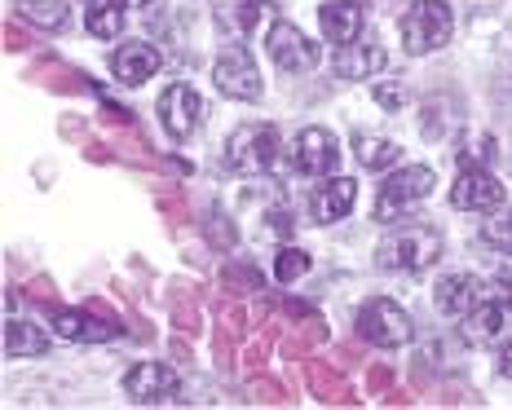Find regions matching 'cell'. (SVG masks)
I'll return each instance as SVG.
<instances>
[{
	"instance_id": "1",
	"label": "cell",
	"mask_w": 512,
	"mask_h": 410,
	"mask_svg": "<svg viewBox=\"0 0 512 410\" xmlns=\"http://www.w3.org/2000/svg\"><path fill=\"white\" fill-rule=\"evenodd\" d=\"M437 256H442V234H437L433 225H407V230L389 234V239L380 243L376 261H380L384 269L420 274V269H429Z\"/></svg>"
},
{
	"instance_id": "2",
	"label": "cell",
	"mask_w": 512,
	"mask_h": 410,
	"mask_svg": "<svg viewBox=\"0 0 512 410\" xmlns=\"http://www.w3.org/2000/svg\"><path fill=\"white\" fill-rule=\"evenodd\" d=\"M230 168L248 172V177H265L279 164V128L274 124H239L226 146Z\"/></svg>"
},
{
	"instance_id": "3",
	"label": "cell",
	"mask_w": 512,
	"mask_h": 410,
	"mask_svg": "<svg viewBox=\"0 0 512 410\" xmlns=\"http://www.w3.org/2000/svg\"><path fill=\"white\" fill-rule=\"evenodd\" d=\"M455 31V14L442 0H415V5L402 14V40H407V53H433L451 40Z\"/></svg>"
},
{
	"instance_id": "4",
	"label": "cell",
	"mask_w": 512,
	"mask_h": 410,
	"mask_svg": "<svg viewBox=\"0 0 512 410\" xmlns=\"http://www.w3.org/2000/svg\"><path fill=\"white\" fill-rule=\"evenodd\" d=\"M433 194V172L424 164H411L402 172H393L376 194V221H398L402 212H411L415 203H424Z\"/></svg>"
},
{
	"instance_id": "5",
	"label": "cell",
	"mask_w": 512,
	"mask_h": 410,
	"mask_svg": "<svg viewBox=\"0 0 512 410\" xmlns=\"http://www.w3.org/2000/svg\"><path fill=\"white\" fill-rule=\"evenodd\" d=\"M53 327H58L62 340H76V344H106L124 331L120 318H115L106 305H98V300H89L84 309H58V314H53Z\"/></svg>"
},
{
	"instance_id": "6",
	"label": "cell",
	"mask_w": 512,
	"mask_h": 410,
	"mask_svg": "<svg viewBox=\"0 0 512 410\" xmlns=\"http://www.w3.org/2000/svg\"><path fill=\"white\" fill-rule=\"evenodd\" d=\"M358 336L367 340V344H380V349H398V344H407L411 340V318L402 314L393 300H367V305L358 309Z\"/></svg>"
},
{
	"instance_id": "7",
	"label": "cell",
	"mask_w": 512,
	"mask_h": 410,
	"mask_svg": "<svg viewBox=\"0 0 512 410\" xmlns=\"http://www.w3.org/2000/svg\"><path fill=\"white\" fill-rule=\"evenodd\" d=\"M265 53H270L274 67H283L292 75L314 71V62H318V49L309 45V36L292 23H274L270 31H265Z\"/></svg>"
},
{
	"instance_id": "8",
	"label": "cell",
	"mask_w": 512,
	"mask_h": 410,
	"mask_svg": "<svg viewBox=\"0 0 512 410\" xmlns=\"http://www.w3.org/2000/svg\"><path fill=\"white\" fill-rule=\"evenodd\" d=\"M292 164H296V172H305V177H332L340 168V142L327 128H305L292 142Z\"/></svg>"
},
{
	"instance_id": "9",
	"label": "cell",
	"mask_w": 512,
	"mask_h": 410,
	"mask_svg": "<svg viewBox=\"0 0 512 410\" xmlns=\"http://www.w3.org/2000/svg\"><path fill=\"white\" fill-rule=\"evenodd\" d=\"M177 371L164 362H137L133 371L124 375V393L133 397L137 406H159V402H173L177 397Z\"/></svg>"
},
{
	"instance_id": "10",
	"label": "cell",
	"mask_w": 512,
	"mask_h": 410,
	"mask_svg": "<svg viewBox=\"0 0 512 410\" xmlns=\"http://www.w3.org/2000/svg\"><path fill=\"white\" fill-rule=\"evenodd\" d=\"M204 97H199L190 84H168V93L159 97V120H164L168 137H177V142H186L190 133L199 128V120H204Z\"/></svg>"
},
{
	"instance_id": "11",
	"label": "cell",
	"mask_w": 512,
	"mask_h": 410,
	"mask_svg": "<svg viewBox=\"0 0 512 410\" xmlns=\"http://www.w3.org/2000/svg\"><path fill=\"white\" fill-rule=\"evenodd\" d=\"M212 80H217V89L234 97V102H256V97H261V71H256V62L248 58V49L221 53V62L212 67Z\"/></svg>"
},
{
	"instance_id": "12",
	"label": "cell",
	"mask_w": 512,
	"mask_h": 410,
	"mask_svg": "<svg viewBox=\"0 0 512 410\" xmlns=\"http://www.w3.org/2000/svg\"><path fill=\"white\" fill-rule=\"evenodd\" d=\"M499 203H504V186L486 168L468 164L460 172V181L451 186V208H460V212H495Z\"/></svg>"
},
{
	"instance_id": "13",
	"label": "cell",
	"mask_w": 512,
	"mask_h": 410,
	"mask_svg": "<svg viewBox=\"0 0 512 410\" xmlns=\"http://www.w3.org/2000/svg\"><path fill=\"white\" fill-rule=\"evenodd\" d=\"M482 300H486V287L468 274H446L442 283L433 287V305L442 318H468Z\"/></svg>"
},
{
	"instance_id": "14",
	"label": "cell",
	"mask_w": 512,
	"mask_h": 410,
	"mask_svg": "<svg viewBox=\"0 0 512 410\" xmlns=\"http://www.w3.org/2000/svg\"><path fill=\"white\" fill-rule=\"evenodd\" d=\"M464 336L473 344L508 340L512 336V305H508V300H482V305L464 318Z\"/></svg>"
},
{
	"instance_id": "15",
	"label": "cell",
	"mask_w": 512,
	"mask_h": 410,
	"mask_svg": "<svg viewBox=\"0 0 512 410\" xmlns=\"http://www.w3.org/2000/svg\"><path fill=\"white\" fill-rule=\"evenodd\" d=\"M354 199H358L354 181L349 177H327L323 186L309 190V217H314L318 225H332V221H340L349 208H354Z\"/></svg>"
},
{
	"instance_id": "16",
	"label": "cell",
	"mask_w": 512,
	"mask_h": 410,
	"mask_svg": "<svg viewBox=\"0 0 512 410\" xmlns=\"http://www.w3.org/2000/svg\"><path fill=\"white\" fill-rule=\"evenodd\" d=\"M336 71L345 80H371V75L384 71V49L380 40H349V45L336 49Z\"/></svg>"
},
{
	"instance_id": "17",
	"label": "cell",
	"mask_w": 512,
	"mask_h": 410,
	"mask_svg": "<svg viewBox=\"0 0 512 410\" xmlns=\"http://www.w3.org/2000/svg\"><path fill=\"white\" fill-rule=\"evenodd\" d=\"M159 62H164V58H159L151 45H137V40H133V45H120V49H115L111 71H115V80L133 89V84H146V80H151V75L159 71Z\"/></svg>"
},
{
	"instance_id": "18",
	"label": "cell",
	"mask_w": 512,
	"mask_h": 410,
	"mask_svg": "<svg viewBox=\"0 0 512 410\" xmlns=\"http://www.w3.org/2000/svg\"><path fill=\"white\" fill-rule=\"evenodd\" d=\"M318 27H323V36L332 40V45H349V40L362 36V14L354 0H327V5L318 9Z\"/></svg>"
},
{
	"instance_id": "19",
	"label": "cell",
	"mask_w": 512,
	"mask_h": 410,
	"mask_svg": "<svg viewBox=\"0 0 512 410\" xmlns=\"http://www.w3.org/2000/svg\"><path fill=\"white\" fill-rule=\"evenodd\" d=\"M305 380H309V388H314V397H323L327 406H349V402H354V388L345 384V375H340L336 366L309 362L305 366Z\"/></svg>"
},
{
	"instance_id": "20",
	"label": "cell",
	"mask_w": 512,
	"mask_h": 410,
	"mask_svg": "<svg viewBox=\"0 0 512 410\" xmlns=\"http://www.w3.org/2000/svg\"><path fill=\"white\" fill-rule=\"evenodd\" d=\"M49 349V336L27 318H9L5 322V353L9 358H40Z\"/></svg>"
},
{
	"instance_id": "21",
	"label": "cell",
	"mask_w": 512,
	"mask_h": 410,
	"mask_svg": "<svg viewBox=\"0 0 512 410\" xmlns=\"http://www.w3.org/2000/svg\"><path fill=\"white\" fill-rule=\"evenodd\" d=\"M354 146H358V164L371 168V172L398 164V146H393V142H380V137H358Z\"/></svg>"
},
{
	"instance_id": "22",
	"label": "cell",
	"mask_w": 512,
	"mask_h": 410,
	"mask_svg": "<svg viewBox=\"0 0 512 410\" xmlns=\"http://www.w3.org/2000/svg\"><path fill=\"white\" fill-rule=\"evenodd\" d=\"M309 269V252H301V247H283L279 256H274V278L279 283H296Z\"/></svg>"
},
{
	"instance_id": "23",
	"label": "cell",
	"mask_w": 512,
	"mask_h": 410,
	"mask_svg": "<svg viewBox=\"0 0 512 410\" xmlns=\"http://www.w3.org/2000/svg\"><path fill=\"white\" fill-rule=\"evenodd\" d=\"M23 14L31 18V23H40V27H62L67 23L62 0H23Z\"/></svg>"
},
{
	"instance_id": "24",
	"label": "cell",
	"mask_w": 512,
	"mask_h": 410,
	"mask_svg": "<svg viewBox=\"0 0 512 410\" xmlns=\"http://www.w3.org/2000/svg\"><path fill=\"white\" fill-rule=\"evenodd\" d=\"M221 283H226V291L239 287V296H248V291H265V278L256 274L252 265H226V274H221Z\"/></svg>"
},
{
	"instance_id": "25",
	"label": "cell",
	"mask_w": 512,
	"mask_h": 410,
	"mask_svg": "<svg viewBox=\"0 0 512 410\" xmlns=\"http://www.w3.org/2000/svg\"><path fill=\"white\" fill-rule=\"evenodd\" d=\"M173 305H177V327H186V331H199V327H204V318H199V305H195V296H190L186 283L173 287Z\"/></svg>"
},
{
	"instance_id": "26",
	"label": "cell",
	"mask_w": 512,
	"mask_h": 410,
	"mask_svg": "<svg viewBox=\"0 0 512 410\" xmlns=\"http://www.w3.org/2000/svg\"><path fill=\"white\" fill-rule=\"evenodd\" d=\"M486 243L512 256V217H495V221H486Z\"/></svg>"
},
{
	"instance_id": "27",
	"label": "cell",
	"mask_w": 512,
	"mask_h": 410,
	"mask_svg": "<svg viewBox=\"0 0 512 410\" xmlns=\"http://www.w3.org/2000/svg\"><path fill=\"white\" fill-rule=\"evenodd\" d=\"M248 393H252V402H261V406H283L287 402V393H283V384H270V380H252L248 384Z\"/></svg>"
},
{
	"instance_id": "28",
	"label": "cell",
	"mask_w": 512,
	"mask_h": 410,
	"mask_svg": "<svg viewBox=\"0 0 512 410\" xmlns=\"http://www.w3.org/2000/svg\"><path fill=\"white\" fill-rule=\"evenodd\" d=\"M495 291H499V300H508V305H512V274L495 278Z\"/></svg>"
},
{
	"instance_id": "29",
	"label": "cell",
	"mask_w": 512,
	"mask_h": 410,
	"mask_svg": "<svg viewBox=\"0 0 512 410\" xmlns=\"http://www.w3.org/2000/svg\"><path fill=\"white\" fill-rule=\"evenodd\" d=\"M371 388L384 393V388H389V371H380V366H376V371H371Z\"/></svg>"
},
{
	"instance_id": "30",
	"label": "cell",
	"mask_w": 512,
	"mask_h": 410,
	"mask_svg": "<svg viewBox=\"0 0 512 410\" xmlns=\"http://www.w3.org/2000/svg\"><path fill=\"white\" fill-rule=\"evenodd\" d=\"M376 97L384 106H398V89H376Z\"/></svg>"
},
{
	"instance_id": "31",
	"label": "cell",
	"mask_w": 512,
	"mask_h": 410,
	"mask_svg": "<svg viewBox=\"0 0 512 410\" xmlns=\"http://www.w3.org/2000/svg\"><path fill=\"white\" fill-rule=\"evenodd\" d=\"M5 40H9V49H23V36H18V27H9Z\"/></svg>"
},
{
	"instance_id": "32",
	"label": "cell",
	"mask_w": 512,
	"mask_h": 410,
	"mask_svg": "<svg viewBox=\"0 0 512 410\" xmlns=\"http://www.w3.org/2000/svg\"><path fill=\"white\" fill-rule=\"evenodd\" d=\"M499 371H504V375H508V380H512V349L504 353V358H499Z\"/></svg>"
},
{
	"instance_id": "33",
	"label": "cell",
	"mask_w": 512,
	"mask_h": 410,
	"mask_svg": "<svg viewBox=\"0 0 512 410\" xmlns=\"http://www.w3.org/2000/svg\"><path fill=\"white\" fill-rule=\"evenodd\" d=\"M354 5H376V0H354Z\"/></svg>"
}]
</instances>
